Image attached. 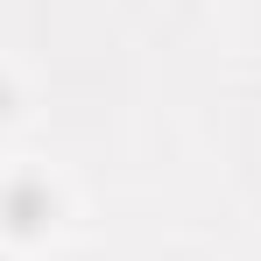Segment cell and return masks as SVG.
<instances>
[{
    "mask_svg": "<svg viewBox=\"0 0 261 261\" xmlns=\"http://www.w3.org/2000/svg\"><path fill=\"white\" fill-rule=\"evenodd\" d=\"M64 226V191L49 170H0V247H36Z\"/></svg>",
    "mask_w": 261,
    "mask_h": 261,
    "instance_id": "cell-1",
    "label": "cell"
},
{
    "mask_svg": "<svg viewBox=\"0 0 261 261\" xmlns=\"http://www.w3.org/2000/svg\"><path fill=\"white\" fill-rule=\"evenodd\" d=\"M21 120H29V85H21L14 64H0V134L21 127Z\"/></svg>",
    "mask_w": 261,
    "mask_h": 261,
    "instance_id": "cell-2",
    "label": "cell"
},
{
    "mask_svg": "<svg viewBox=\"0 0 261 261\" xmlns=\"http://www.w3.org/2000/svg\"><path fill=\"white\" fill-rule=\"evenodd\" d=\"M0 261H21V247H0Z\"/></svg>",
    "mask_w": 261,
    "mask_h": 261,
    "instance_id": "cell-3",
    "label": "cell"
}]
</instances>
